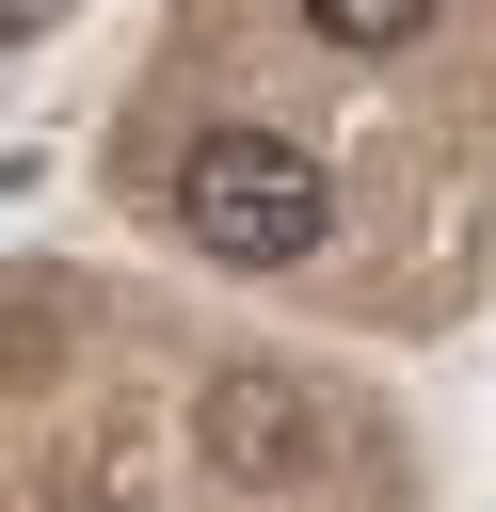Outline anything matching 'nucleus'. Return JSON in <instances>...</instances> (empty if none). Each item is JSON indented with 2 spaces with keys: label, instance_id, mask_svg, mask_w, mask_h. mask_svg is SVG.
I'll return each instance as SVG.
<instances>
[{
  "label": "nucleus",
  "instance_id": "obj_3",
  "mask_svg": "<svg viewBox=\"0 0 496 512\" xmlns=\"http://www.w3.org/2000/svg\"><path fill=\"white\" fill-rule=\"evenodd\" d=\"M416 16H432V0H304V32H320V48H400Z\"/></svg>",
  "mask_w": 496,
  "mask_h": 512
},
{
  "label": "nucleus",
  "instance_id": "obj_4",
  "mask_svg": "<svg viewBox=\"0 0 496 512\" xmlns=\"http://www.w3.org/2000/svg\"><path fill=\"white\" fill-rule=\"evenodd\" d=\"M16 16H48V0H16Z\"/></svg>",
  "mask_w": 496,
  "mask_h": 512
},
{
  "label": "nucleus",
  "instance_id": "obj_2",
  "mask_svg": "<svg viewBox=\"0 0 496 512\" xmlns=\"http://www.w3.org/2000/svg\"><path fill=\"white\" fill-rule=\"evenodd\" d=\"M208 464H224L240 496H320V480H336V400H320L304 368H224V384H208Z\"/></svg>",
  "mask_w": 496,
  "mask_h": 512
},
{
  "label": "nucleus",
  "instance_id": "obj_1",
  "mask_svg": "<svg viewBox=\"0 0 496 512\" xmlns=\"http://www.w3.org/2000/svg\"><path fill=\"white\" fill-rule=\"evenodd\" d=\"M176 224H192V256H224V272H288V256L336 240V176H320L304 128L224 112V128L176 144Z\"/></svg>",
  "mask_w": 496,
  "mask_h": 512
}]
</instances>
